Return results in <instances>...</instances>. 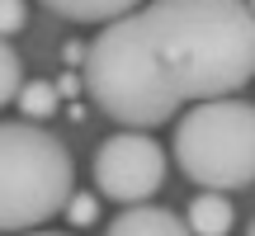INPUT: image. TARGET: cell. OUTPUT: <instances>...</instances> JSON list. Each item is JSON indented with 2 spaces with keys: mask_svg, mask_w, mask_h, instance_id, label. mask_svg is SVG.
Instances as JSON below:
<instances>
[{
  "mask_svg": "<svg viewBox=\"0 0 255 236\" xmlns=\"http://www.w3.org/2000/svg\"><path fill=\"white\" fill-rule=\"evenodd\" d=\"M255 76L246 0H151L85 47V95L119 127H161L180 109L237 95Z\"/></svg>",
  "mask_w": 255,
  "mask_h": 236,
  "instance_id": "6da1fadb",
  "label": "cell"
},
{
  "mask_svg": "<svg viewBox=\"0 0 255 236\" xmlns=\"http://www.w3.org/2000/svg\"><path fill=\"white\" fill-rule=\"evenodd\" d=\"M76 194L71 151L38 123H0V232H33Z\"/></svg>",
  "mask_w": 255,
  "mask_h": 236,
  "instance_id": "7a4b0ae2",
  "label": "cell"
},
{
  "mask_svg": "<svg viewBox=\"0 0 255 236\" xmlns=\"http://www.w3.org/2000/svg\"><path fill=\"white\" fill-rule=\"evenodd\" d=\"M57 90H62V95H76V90H81V76H62V81H57Z\"/></svg>",
  "mask_w": 255,
  "mask_h": 236,
  "instance_id": "7c38bea8",
  "label": "cell"
},
{
  "mask_svg": "<svg viewBox=\"0 0 255 236\" xmlns=\"http://www.w3.org/2000/svg\"><path fill=\"white\" fill-rule=\"evenodd\" d=\"M24 66H19V52L0 38V109H5L9 100H19V90H24Z\"/></svg>",
  "mask_w": 255,
  "mask_h": 236,
  "instance_id": "9c48e42d",
  "label": "cell"
},
{
  "mask_svg": "<svg viewBox=\"0 0 255 236\" xmlns=\"http://www.w3.org/2000/svg\"><path fill=\"white\" fill-rule=\"evenodd\" d=\"M165 180V151L156 137L123 127V132L104 137L95 151V189L114 203H146Z\"/></svg>",
  "mask_w": 255,
  "mask_h": 236,
  "instance_id": "277c9868",
  "label": "cell"
},
{
  "mask_svg": "<svg viewBox=\"0 0 255 236\" xmlns=\"http://www.w3.org/2000/svg\"><path fill=\"white\" fill-rule=\"evenodd\" d=\"M175 165L218 194L255 184V104L237 95L189 104L175 123Z\"/></svg>",
  "mask_w": 255,
  "mask_h": 236,
  "instance_id": "3957f363",
  "label": "cell"
},
{
  "mask_svg": "<svg viewBox=\"0 0 255 236\" xmlns=\"http://www.w3.org/2000/svg\"><path fill=\"white\" fill-rule=\"evenodd\" d=\"M24 24H28V9H24V0H0V38L19 33Z\"/></svg>",
  "mask_w": 255,
  "mask_h": 236,
  "instance_id": "8fae6325",
  "label": "cell"
},
{
  "mask_svg": "<svg viewBox=\"0 0 255 236\" xmlns=\"http://www.w3.org/2000/svg\"><path fill=\"white\" fill-rule=\"evenodd\" d=\"M104 236H194L189 222L175 218L170 208H156V203H128L119 218L109 222Z\"/></svg>",
  "mask_w": 255,
  "mask_h": 236,
  "instance_id": "5b68a950",
  "label": "cell"
},
{
  "mask_svg": "<svg viewBox=\"0 0 255 236\" xmlns=\"http://www.w3.org/2000/svg\"><path fill=\"white\" fill-rule=\"evenodd\" d=\"M52 14L71 19V24H114L128 9H137L142 0H43Z\"/></svg>",
  "mask_w": 255,
  "mask_h": 236,
  "instance_id": "8992f818",
  "label": "cell"
},
{
  "mask_svg": "<svg viewBox=\"0 0 255 236\" xmlns=\"http://www.w3.org/2000/svg\"><path fill=\"white\" fill-rule=\"evenodd\" d=\"M184 222H189V232H194V236H227V232H232V203H227V194L203 189L199 199L189 203Z\"/></svg>",
  "mask_w": 255,
  "mask_h": 236,
  "instance_id": "52a82bcc",
  "label": "cell"
},
{
  "mask_svg": "<svg viewBox=\"0 0 255 236\" xmlns=\"http://www.w3.org/2000/svg\"><path fill=\"white\" fill-rule=\"evenodd\" d=\"M246 236H255V222H251V232H246Z\"/></svg>",
  "mask_w": 255,
  "mask_h": 236,
  "instance_id": "5bb4252c",
  "label": "cell"
},
{
  "mask_svg": "<svg viewBox=\"0 0 255 236\" xmlns=\"http://www.w3.org/2000/svg\"><path fill=\"white\" fill-rule=\"evenodd\" d=\"M62 213H66V222H71V227H90V222L100 218V199H95V194H71Z\"/></svg>",
  "mask_w": 255,
  "mask_h": 236,
  "instance_id": "30bf717a",
  "label": "cell"
},
{
  "mask_svg": "<svg viewBox=\"0 0 255 236\" xmlns=\"http://www.w3.org/2000/svg\"><path fill=\"white\" fill-rule=\"evenodd\" d=\"M251 9H255V0H251Z\"/></svg>",
  "mask_w": 255,
  "mask_h": 236,
  "instance_id": "9a60e30c",
  "label": "cell"
},
{
  "mask_svg": "<svg viewBox=\"0 0 255 236\" xmlns=\"http://www.w3.org/2000/svg\"><path fill=\"white\" fill-rule=\"evenodd\" d=\"M57 100H62V90H57L52 81H24V90H19V114H24L28 123L52 118L57 114Z\"/></svg>",
  "mask_w": 255,
  "mask_h": 236,
  "instance_id": "ba28073f",
  "label": "cell"
},
{
  "mask_svg": "<svg viewBox=\"0 0 255 236\" xmlns=\"http://www.w3.org/2000/svg\"><path fill=\"white\" fill-rule=\"evenodd\" d=\"M28 236H66V232H28Z\"/></svg>",
  "mask_w": 255,
  "mask_h": 236,
  "instance_id": "4fadbf2b",
  "label": "cell"
}]
</instances>
